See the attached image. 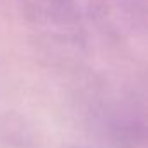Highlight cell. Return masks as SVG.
<instances>
[{"mask_svg":"<svg viewBox=\"0 0 148 148\" xmlns=\"http://www.w3.org/2000/svg\"><path fill=\"white\" fill-rule=\"evenodd\" d=\"M25 19L58 38H79L94 19L96 0H18Z\"/></svg>","mask_w":148,"mask_h":148,"instance_id":"cell-1","label":"cell"}]
</instances>
